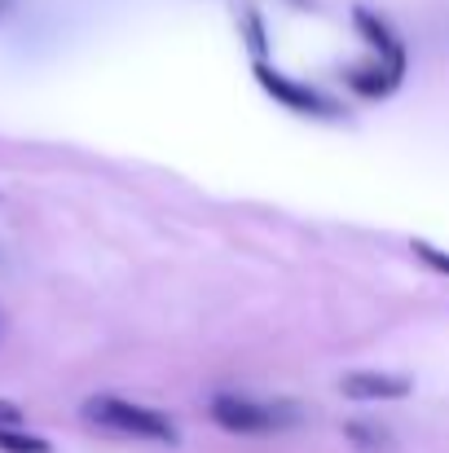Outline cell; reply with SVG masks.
<instances>
[{"label": "cell", "instance_id": "obj_1", "mask_svg": "<svg viewBox=\"0 0 449 453\" xmlns=\"http://www.w3.org/2000/svg\"><path fill=\"white\" fill-rule=\"evenodd\" d=\"M84 423L111 432V436H128V441H154V445H176L181 432L167 414L137 405V401H124V396H89L84 401Z\"/></svg>", "mask_w": 449, "mask_h": 453}, {"label": "cell", "instance_id": "obj_2", "mask_svg": "<svg viewBox=\"0 0 449 453\" xmlns=\"http://www.w3.org/2000/svg\"><path fill=\"white\" fill-rule=\"evenodd\" d=\"M207 414L216 427H225L234 436H274V432H291L299 423V410L291 401H260V396H243V392H216Z\"/></svg>", "mask_w": 449, "mask_h": 453}, {"label": "cell", "instance_id": "obj_3", "mask_svg": "<svg viewBox=\"0 0 449 453\" xmlns=\"http://www.w3.org/2000/svg\"><path fill=\"white\" fill-rule=\"evenodd\" d=\"M256 84H260L274 102H283L287 111H296V115H313V119H335V115H339V102H330V97L317 93L313 84H299L291 75H283V71L269 66L265 58H256Z\"/></svg>", "mask_w": 449, "mask_h": 453}, {"label": "cell", "instance_id": "obj_4", "mask_svg": "<svg viewBox=\"0 0 449 453\" xmlns=\"http://www.w3.org/2000/svg\"><path fill=\"white\" fill-rule=\"evenodd\" d=\"M339 392L352 401H406L414 383L406 374H383V370H352L339 379Z\"/></svg>", "mask_w": 449, "mask_h": 453}, {"label": "cell", "instance_id": "obj_5", "mask_svg": "<svg viewBox=\"0 0 449 453\" xmlns=\"http://www.w3.org/2000/svg\"><path fill=\"white\" fill-rule=\"evenodd\" d=\"M352 22H357V31L366 35V44L379 53V62H383V66H392L397 75H406V44L397 40V31H392L375 9H366V4L352 13Z\"/></svg>", "mask_w": 449, "mask_h": 453}, {"label": "cell", "instance_id": "obj_6", "mask_svg": "<svg viewBox=\"0 0 449 453\" xmlns=\"http://www.w3.org/2000/svg\"><path fill=\"white\" fill-rule=\"evenodd\" d=\"M344 436H348L357 449H366V453L392 449V436H388L383 427H375V423H348V427H344Z\"/></svg>", "mask_w": 449, "mask_h": 453}, {"label": "cell", "instance_id": "obj_7", "mask_svg": "<svg viewBox=\"0 0 449 453\" xmlns=\"http://www.w3.org/2000/svg\"><path fill=\"white\" fill-rule=\"evenodd\" d=\"M0 453H53V445L22 427H0Z\"/></svg>", "mask_w": 449, "mask_h": 453}, {"label": "cell", "instance_id": "obj_8", "mask_svg": "<svg viewBox=\"0 0 449 453\" xmlns=\"http://www.w3.org/2000/svg\"><path fill=\"white\" fill-rule=\"evenodd\" d=\"M410 251H414V256H419L428 269H437V273H445V278H449V251L432 247L428 238H414V242H410Z\"/></svg>", "mask_w": 449, "mask_h": 453}, {"label": "cell", "instance_id": "obj_9", "mask_svg": "<svg viewBox=\"0 0 449 453\" xmlns=\"http://www.w3.org/2000/svg\"><path fill=\"white\" fill-rule=\"evenodd\" d=\"M0 427H22V410L9 405V401H0Z\"/></svg>", "mask_w": 449, "mask_h": 453}, {"label": "cell", "instance_id": "obj_10", "mask_svg": "<svg viewBox=\"0 0 449 453\" xmlns=\"http://www.w3.org/2000/svg\"><path fill=\"white\" fill-rule=\"evenodd\" d=\"M247 31H252V49L260 53V44H265V27H260V18H256V13H247Z\"/></svg>", "mask_w": 449, "mask_h": 453}, {"label": "cell", "instance_id": "obj_11", "mask_svg": "<svg viewBox=\"0 0 449 453\" xmlns=\"http://www.w3.org/2000/svg\"><path fill=\"white\" fill-rule=\"evenodd\" d=\"M4 9H9V0H0V13H4Z\"/></svg>", "mask_w": 449, "mask_h": 453}, {"label": "cell", "instance_id": "obj_12", "mask_svg": "<svg viewBox=\"0 0 449 453\" xmlns=\"http://www.w3.org/2000/svg\"><path fill=\"white\" fill-rule=\"evenodd\" d=\"M0 334H4V312H0Z\"/></svg>", "mask_w": 449, "mask_h": 453}]
</instances>
